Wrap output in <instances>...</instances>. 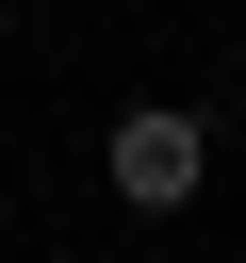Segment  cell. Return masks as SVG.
Returning a JSON list of instances; mask_svg holds the SVG:
<instances>
[{
    "label": "cell",
    "mask_w": 246,
    "mask_h": 263,
    "mask_svg": "<svg viewBox=\"0 0 246 263\" xmlns=\"http://www.w3.org/2000/svg\"><path fill=\"white\" fill-rule=\"evenodd\" d=\"M98 181H115L131 214H180V197L213 181V115H180V99H131V115L98 132Z\"/></svg>",
    "instance_id": "1"
}]
</instances>
